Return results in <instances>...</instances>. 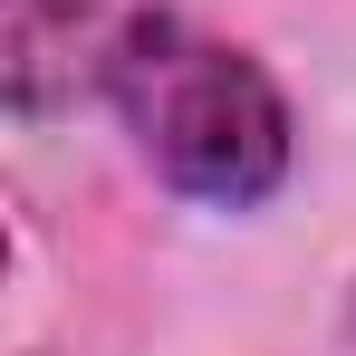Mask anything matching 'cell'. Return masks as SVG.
<instances>
[{"instance_id":"cell-1","label":"cell","mask_w":356,"mask_h":356,"mask_svg":"<svg viewBox=\"0 0 356 356\" xmlns=\"http://www.w3.org/2000/svg\"><path fill=\"white\" fill-rule=\"evenodd\" d=\"M116 97H125V125H135L145 164L174 193H193V202H260L280 183V164H289V106H280V87L241 49L193 39L174 19L125 29Z\"/></svg>"}]
</instances>
